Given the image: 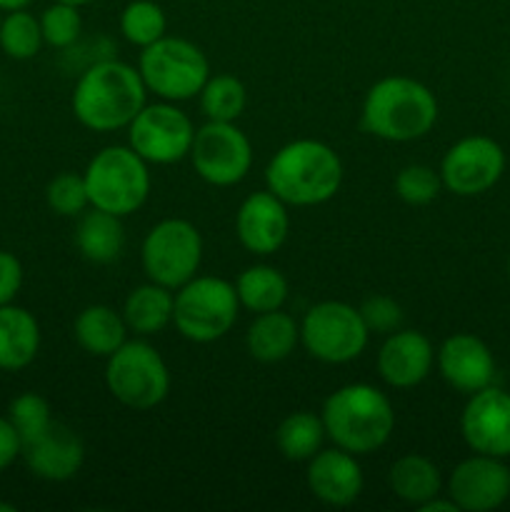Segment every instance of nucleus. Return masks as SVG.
I'll return each instance as SVG.
<instances>
[{"label": "nucleus", "mask_w": 510, "mask_h": 512, "mask_svg": "<svg viewBox=\"0 0 510 512\" xmlns=\"http://www.w3.org/2000/svg\"><path fill=\"white\" fill-rule=\"evenodd\" d=\"M23 285V265L8 250H0V305L13 303Z\"/></svg>", "instance_id": "nucleus-37"}, {"label": "nucleus", "mask_w": 510, "mask_h": 512, "mask_svg": "<svg viewBox=\"0 0 510 512\" xmlns=\"http://www.w3.org/2000/svg\"><path fill=\"white\" fill-rule=\"evenodd\" d=\"M343 183V160L320 140H293L270 158L265 185L285 205L313 208L335 198Z\"/></svg>", "instance_id": "nucleus-2"}, {"label": "nucleus", "mask_w": 510, "mask_h": 512, "mask_svg": "<svg viewBox=\"0 0 510 512\" xmlns=\"http://www.w3.org/2000/svg\"><path fill=\"white\" fill-rule=\"evenodd\" d=\"M418 510L420 512H460L458 505H455L453 500H450V498L443 500L440 495H438V498H433V500H428V503L420 505Z\"/></svg>", "instance_id": "nucleus-39"}, {"label": "nucleus", "mask_w": 510, "mask_h": 512, "mask_svg": "<svg viewBox=\"0 0 510 512\" xmlns=\"http://www.w3.org/2000/svg\"><path fill=\"white\" fill-rule=\"evenodd\" d=\"M0 20H3V18H0Z\"/></svg>", "instance_id": "nucleus-44"}, {"label": "nucleus", "mask_w": 510, "mask_h": 512, "mask_svg": "<svg viewBox=\"0 0 510 512\" xmlns=\"http://www.w3.org/2000/svg\"><path fill=\"white\" fill-rule=\"evenodd\" d=\"M8 420L13 423V428L18 430L20 440L28 443V440L38 438L43 430L50 428L53 423V415H50V405L43 395L38 393H23L10 403L8 408Z\"/></svg>", "instance_id": "nucleus-34"}, {"label": "nucleus", "mask_w": 510, "mask_h": 512, "mask_svg": "<svg viewBox=\"0 0 510 512\" xmlns=\"http://www.w3.org/2000/svg\"><path fill=\"white\" fill-rule=\"evenodd\" d=\"M43 30H40V18L30 15L28 10H10L0 20V48L8 58L30 60L40 53L43 45Z\"/></svg>", "instance_id": "nucleus-31"}, {"label": "nucleus", "mask_w": 510, "mask_h": 512, "mask_svg": "<svg viewBox=\"0 0 510 512\" xmlns=\"http://www.w3.org/2000/svg\"><path fill=\"white\" fill-rule=\"evenodd\" d=\"M20 453H23V440H20L18 430L8 418H0V473L8 470Z\"/></svg>", "instance_id": "nucleus-38"}, {"label": "nucleus", "mask_w": 510, "mask_h": 512, "mask_svg": "<svg viewBox=\"0 0 510 512\" xmlns=\"http://www.w3.org/2000/svg\"><path fill=\"white\" fill-rule=\"evenodd\" d=\"M33 3V0H0V10H23L28 8V5Z\"/></svg>", "instance_id": "nucleus-40"}, {"label": "nucleus", "mask_w": 510, "mask_h": 512, "mask_svg": "<svg viewBox=\"0 0 510 512\" xmlns=\"http://www.w3.org/2000/svg\"><path fill=\"white\" fill-rule=\"evenodd\" d=\"M168 30L165 10L155 0H130L120 13V33L130 45L148 48Z\"/></svg>", "instance_id": "nucleus-30"}, {"label": "nucleus", "mask_w": 510, "mask_h": 512, "mask_svg": "<svg viewBox=\"0 0 510 512\" xmlns=\"http://www.w3.org/2000/svg\"><path fill=\"white\" fill-rule=\"evenodd\" d=\"M148 88L138 68L123 60H100L78 78L73 90V115L83 128L113 133L128 128L143 110Z\"/></svg>", "instance_id": "nucleus-1"}, {"label": "nucleus", "mask_w": 510, "mask_h": 512, "mask_svg": "<svg viewBox=\"0 0 510 512\" xmlns=\"http://www.w3.org/2000/svg\"><path fill=\"white\" fill-rule=\"evenodd\" d=\"M360 315H363L365 325L370 333H393L403 323V310L388 295H373L360 305Z\"/></svg>", "instance_id": "nucleus-36"}, {"label": "nucleus", "mask_w": 510, "mask_h": 512, "mask_svg": "<svg viewBox=\"0 0 510 512\" xmlns=\"http://www.w3.org/2000/svg\"><path fill=\"white\" fill-rule=\"evenodd\" d=\"M300 343V323L283 308L258 313L245 333V348L258 363H280Z\"/></svg>", "instance_id": "nucleus-21"}, {"label": "nucleus", "mask_w": 510, "mask_h": 512, "mask_svg": "<svg viewBox=\"0 0 510 512\" xmlns=\"http://www.w3.org/2000/svg\"><path fill=\"white\" fill-rule=\"evenodd\" d=\"M288 205L270 190L248 195L235 213V235L253 255H273L288 238Z\"/></svg>", "instance_id": "nucleus-17"}, {"label": "nucleus", "mask_w": 510, "mask_h": 512, "mask_svg": "<svg viewBox=\"0 0 510 512\" xmlns=\"http://www.w3.org/2000/svg\"><path fill=\"white\" fill-rule=\"evenodd\" d=\"M45 200L55 215L63 218H78L90 208L85 178L78 173H60L45 188Z\"/></svg>", "instance_id": "nucleus-32"}, {"label": "nucleus", "mask_w": 510, "mask_h": 512, "mask_svg": "<svg viewBox=\"0 0 510 512\" xmlns=\"http://www.w3.org/2000/svg\"><path fill=\"white\" fill-rule=\"evenodd\" d=\"M363 128L388 143H410L433 130L438 120V100L428 85L405 75L378 80L365 93Z\"/></svg>", "instance_id": "nucleus-4"}, {"label": "nucleus", "mask_w": 510, "mask_h": 512, "mask_svg": "<svg viewBox=\"0 0 510 512\" xmlns=\"http://www.w3.org/2000/svg\"><path fill=\"white\" fill-rule=\"evenodd\" d=\"M240 308L250 313H268L283 308L288 300V280L273 265H250L235 280Z\"/></svg>", "instance_id": "nucleus-27"}, {"label": "nucleus", "mask_w": 510, "mask_h": 512, "mask_svg": "<svg viewBox=\"0 0 510 512\" xmlns=\"http://www.w3.org/2000/svg\"><path fill=\"white\" fill-rule=\"evenodd\" d=\"M140 263L150 283L178 290L198 275L203 263V238L190 220L165 218L143 238Z\"/></svg>", "instance_id": "nucleus-9"}, {"label": "nucleus", "mask_w": 510, "mask_h": 512, "mask_svg": "<svg viewBox=\"0 0 510 512\" xmlns=\"http://www.w3.org/2000/svg\"><path fill=\"white\" fill-rule=\"evenodd\" d=\"M370 330L358 308L343 300H323L305 313L300 343L310 358L328 365H343L360 358L368 348Z\"/></svg>", "instance_id": "nucleus-10"}, {"label": "nucleus", "mask_w": 510, "mask_h": 512, "mask_svg": "<svg viewBox=\"0 0 510 512\" xmlns=\"http://www.w3.org/2000/svg\"><path fill=\"white\" fill-rule=\"evenodd\" d=\"M445 495L465 512L500 508L510 498V468L503 458L483 453L470 455L453 468Z\"/></svg>", "instance_id": "nucleus-14"}, {"label": "nucleus", "mask_w": 510, "mask_h": 512, "mask_svg": "<svg viewBox=\"0 0 510 512\" xmlns=\"http://www.w3.org/2000/svg\"><path fill=\"white\" fill-rule=\"evenodd\" d=\"M138 73L148 93L168 103H183L195 98L210 78V63L203 50L185 38L163 35L143 48Z\"/></svg>", "instance_id": "nucleus-7"}, {"label": "nucleus", "mask_w": 510, "mask_h": 512, "mask_svg": "<svg viewBox=\"0 0 510 512\" xmlns=\"http://www.w3.org/2000/svg\"><path fill=\"white\" fill-rule=\"evenodd\" d=\"M105 385L125 408L153 410L168 398L170 370L148 340H125L105 363Z\"/></svg>", "instance_id": "nucleus-8"}, {"label": "nucleus", "mask_w": 510, "mask_h": 512, "mask_svg": "<svg viewBox=\"0 0 510 512\" xmlns=\"http://www.w3.org/2000/svg\"><path fill=\"white\" fill-rule=\"evenodd\" d=\"M440 378L453 390L473 395L493 385L495 358L488 345L470 333H455L440 343L435 353Z\"/></svg>", "instance_id": "nucleus-16"}, {"label": "nucleus", "mask_w": 510, "mask_h": 512, "mask_svg": "<svg viewBox=\"0 0 510 512\" xmlns=\"http://www.w3.org/2000/svg\"><path fill=\"white\" fill-rule=\"evenodd\" d=\"M323 440V418L310 413V410L290 413L288 418L280 420L278 430H275V445H278L280 455L290 463H308L323 448Z\"/></svg>", "instance_id": "nucleus-28"}, {"label": "nucleus", "mask_w": 510, "mask_h": 512, "mask_svg": "<svg viewBox=\"0 0 510 512\" xmlns=\"http://www.w3.org/2000/svg\"><path fill=\"white\" fill-rule=\"evenodd\" d=\"M75 248L90 263L108 265L113 260H118L125 248V230L118 215L105 213V210H98L90 205V210L78 215Z\"/></svg>", "instance_id": "nucleus-23"}, {"label": "nucleus", "mask_w": 510, "mask_h": 512, "mask_svg": "<svg viewBox=\"0 0 510 512\" xmlns=\"http://www.w3.org/2000/svg\"><path fill=\"white\" fill-rule=\"evenodd\" d=\"M433 365V343L418 330H393L378 350V373L390 388H415L428 378Z\"/></svg>", "instance_id": "nucleus-20"}, {"label": "nucleus", "mask_w": 510, "mask_h": 512, "mask_svg": "<svg viewBox=\"0 0 510 512\" xmlns=\"http://www.w3.org/2000/svg\"><path fill=\"white\" fill-rule=\"evenodd\" d=\"M60 3H70V5H75V8H83V5L95 3V0H60Z\"/></svg>", "instance_id": "nucleus-41"}, {"label": "nucleus", "mask_w": 510, "mask_h": 512, "mask_svg": "<svg viewBox=\"0 0 510 512\" xmlns=\"http://www.w3.org/2000/svg\"><path fill=\"white\" fill-rule=\"evenodd\" d=\"M508 278H510V258H508Z\"/></svg>", "instance_id": "nucleus-43"}, {"label": "nucleus", "mask_w": 510, "mask_h": 512, "mask_svg": "<svg viewBox=\"0 0 510 512\" xmlns=\"http://www.w3.org/2000/svg\"><path fill=\"white\" fill-rule=\"evenodd\" d=\"M40 350V325L25 308L0 305V370H23Z\"/></svg>", "instance_id": "nucleus-22"}, {"label": "nucleus", "mask_w": 510, "mask_h": 512, "mask_svg": "<svg viewBox=\"0 0 510 512\" xmlns=\"http://www.w3.org/2000/svg\"><path fill=\"white\" fill-rule=\"evenodd\" d=\"M0 512H15V505H8V503H0Z\"/></svg>", "instance_id": "nucleus-42"}, {"label": "nucleus", "mask_w": 510, "mask_h": 512, "mask_svg": "<svg viewBox=\"0 0 510 512\" xmlns=\"http://www.w3.org/2000/svg\"><path fill=\"white\" fill-rule=\"evenodd\" d=\"M83 178L90 205L118 218L143 208L150 195L148 163L130 145H108L98 150Z\"/></svg>", "instance_id": "nucleus-5"}, {"label": "nucleus", "mask_w": 510, "mask_h": 512, "mask_svg": "<svg viewBox=\"0 0 510 512\" xmlns=\"http://www.w3.org/2000/svg\"><path fill=\"white\" fill-rule=\"evenodd\" d=\"M188 158L205 183L230 188L245 180L253 168V145L235 123L208 120L195 130Z\"/></svg>", "instance_id": "nucleus-11"}, {"label": "nucleus", "mask_w": 510, "mask_h": 512, "mask_svg": "<svg viewBox=\"0 0 510 512\" xmlns=\"http://www.w3.org/2000/svg\"><path fill=\"white\" fill-rule=\"evenodd\" d=\"M388 485L395 498L413 505V508H420L428 500L438 498L443 478H440V470L433 460L418 453H408L390 465Z\"/></svg>", "instance_id": "nucleus-26"}, {"label": "nucleus", "mask_w": 510, "mask_h": 512, "mask_svg": "<svg viewBox=\"0 0 510 512\" xmlns=\"http://www.w3.org/2000/svg\"><path fill=\"white\" fill-rule=\"evenodd\" d=\"M25 465L30 473L48 483H65L80 473L85 463V445L78 435L60 423H50L38 438L23 443Z\"/></svg>", "instance_id": "nucleus-19"}, {"label": "nucleus", "mask_w": 510, "mask_h": 512, "mask_svg": "<svg viewBox=\"0 0 510 512\" xmlns=\"http://www.w3.org/2000/svg\"><path fill=\"white\" fill-rule=\"evenodd\" d=\"M195 128L193 120L175 103L143 105L138 115L128 125V143L145 163L173 165L190 155Z\"/></svg>", "instance_id": "nucleus-12"}, {"label": "nucleus", "mask_w": 510, "mask_h": 512, "mask_svg": "<svg viewBox=\"0 0 510 512\" xmlns=\"http://www.w3.org/2000/svg\"><path fill=\"white\" fill-rule=\"evenodd\" d=\"M40 30H43V40L48 45H53V48H68V45H73L80 38L83 18H80L75 5L55 0L40 15Z\"/></svg>", "instance_id": "nucleus-35"}, {"label": "nucleus", "mask_w": 510, "mask_h": 512, "mask_svg": "<svg viewBox=\"0 0 510 512\" xmlns=\"http://www.w3.org/2000/svg\"><path fill=\"white\" fill-rule=\"evenodd\" d=\"M200 110L208 120L235 123L248 103V90L235 75H210L198 93Z\"/></svg>", "instance_id": "nucleus-29"}, {"label": "nucleus", "mask_w": 510, "mask_h": 512, "mask_svg": "<svg viewBox=\"0 0 510 512\" xmlns=\"http://www.w3.org/2000/svg\"><path fill=\"white\" fill-rule=\"evenodd\" d=\"M128 333L123 313L110 305H88L80 310L73 323L75 343L93 358L108 360L128 340Z\"/></svg>", "instance_id": "nucleus-24"}, {"label": "nucleus", "mask_w": 510, "mask_h": 512, "mask_svg": "<svg viewBox=\"0 0 510 512\" xmlns=\"http://www.w3.org/2000/svg\"><path fill=\"white\" fill-rule=\"evenodd\" d=\"M175 295L170 288H163L158 283H145L130 290L123 303V320L130 333L140 338L158 335L173 323Z\"/></svg>", "instance_id": "nucleus-25"}, {"label": "nucleus", "mask_w": 510, "mask_h": 512, "mask_svg": "<svg viewBox=\"0 0 510 512\" xmlns=\"http://www.w3.org/2000/svg\"><path fill=\"white\" fill-rule=\"evenodd\" d=\"M438 173L443 188L460 198H473L503 178L505 153L488 135H468L443 155Z\"/></svg>", "instance_id": "nucleus-13"}, {"label": "nucleus", "mask_w": 510, "mask_h": 512, "mask_svg": "<svg viewBox=\"0 0 510 512\" xmlns=\"http://www.w3.org/2000/svg\"><path fill=\"white\" fill-rule=\"evenodd\" d=\"M443 180L430 165H405L395 175V195L408 205H430L440 195Z\"/></svg>", "instance_id": "nucleus-33"}, {"label": "nucleus", "mask_w": 510, "mask_h": 512, "mask_svg": "<svg viewBox=\"0 0 510 512\" xmlns=\"http://www.w3.org/2000/svg\"><path fill=\"white\" fill-rule=\"evenodd\" d=\"M320 418L325 438L355 458L383 448L395 430V410L388 395L368 383H350L325 398Z\"/></svg>", "instance_id": "nucleus-3"}, {"label": "nucleus", "mask_w": 510, "mask_h": 512, "mask_svg": "<svg viewBox=\"0 0 510 512\" xmlns=\"http://www.w3.org/2000/svg\"><path fill=\"white\" fill-rule=\"evenodd\" d=\"M238 310L233 283L215 275H195L175 290L173 325L190 343H215L233 330Z\"/></svg>", "instance_id": "nucleus-6"}, {"label": "nucleus", "mask_w": 510, "mask_h": 512, "mask_svg": "<svg viewBox=\"0 0 510 512\" xmlns=\"http://www.w3.org/2000/svg\"><path fill=\"white\" fill-rule=\"evenodd\" d=\"M460 433L473 453L510 458V393L488 385L470 395L460 415Z\"/></svg>", "instance_id": "nucleus-15"}, {"label": "nucleus", "mask_w": 510, "mask_h": 512, "mask_svg": "<svg viewBox=\"0 0 510 512\" xmlns=\"http://www.w3.org/2000/svg\"><path fill=\"white\" fill-rule=\"evenodd\" d=\"M305 483L315 500L330 508H348L363 493V468L353 453L340 448H320L308 460Z\"/></svg>", "instance_id": "nucleus-18"}]
</instances>
